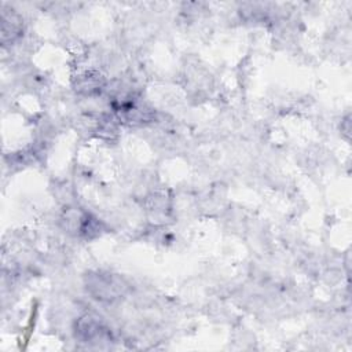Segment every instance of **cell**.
<instances>
[{"mask_svg": "<svg viewBox=\"0 0 352 352\" xmlns=\"http://www.w3.org/2000/svg\"><path fill=\"white\" fill-rule=\"evenodd\" d=\"M116 280H117V278L111 276L110 274H96V275L91 276L88 287L94 293V296H96L95 298L113 300V298H117L118 296H121L125 289L124 285L109 287V285H111Z\"/></svg>", "mask_w": 352, "mask_h": 352, "instance_id": "cell-1", "label": "cell"}]
</instances>
